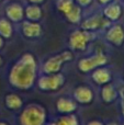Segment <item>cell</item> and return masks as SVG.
I'll return each mask as SVG.
<instances>
[{
  "mask_svg": "<svg viewBox=\"0 0 124 125\" xmlns=\"http://www.w3.org/2000/svg\"><path fill=\"white\" fill-rule=\"evenodd\" d=\"M109 125H116V124H114V123H111V124H109Z\"/></svg>",
  "mask_w": 124,
  "mask_h": 125,
  "instance_id": "31",
  "label": "cell"
},
{
  "mask_svg": "<svg viewBox=\"0 0 124 125\" xmlns=\"http://www.w3.org/2000/svg\"><path fill=\"white\" fill-rule=\"evenodd\" d=\"M110 23H111V21H109L107 18L103 17V14H94L83 20V22L81 23V29L96 32L98 30L110 26Z\"/></svg>",
  "mask_w": 124,
  "mask_h": 125,
  "instance_id": "7",
  "label": "cell"
},
{
  "mask_svg": "<svg viewBox=\"0 0 124 125\" xmlns=\"http://www.w3.org/2000/svg\"><path fill=\"white\" fill-rule=\"evenodd\" d=\"M75 3V0H57L56 1V8L59 12L66 13Z\"/></svg>",
  "mask_w": 124,
  "mask_h": 125,
  "instance_id": "21",
  "label": "cell"
},
{
  "mask_svg": "<svg viewBox=\"0 0 124 125\" xmlns=\"http://www.w3.org/2000/svg\"><path fill=\"white\" fill-rule=\"evenodd\" d=\"M65 76L61 73H46L39 78L37 87L42 91H55L64 86Z\"/></svg>",
  "mask_w": 124,
  "mask_h": 125,
  "instance_id": "4",
  "label": "cell"
},
{
  "mask_svg": "<svg viewBox=\"0 0 124 125\" xmlns=\"http://www.w3.org/2000/svg\"><path fill=\"white\" fill-rule=\"evenodd\" d=\"M87 125H104V124H103L101 121H97V120H96V121H91V122H89V123H88Z\"/></svg>",
  "mask_w": 124,
  "mask_h": 125,
  "instance_id": "24",
  "label": "cell"
},
{
  "mask_svg": "<svg viewBox=\"0 0 124 125\" xmlns=\"http://www.w3.org/2000/svg\"><path fill=\"white\" fill-rule=\"evenodd\" d=\"M3 45H4V39L1 36V35H0V50L3 47Z\"/></svg>",
  "mask_w": 124,
  "mask_h": 125,
  "instance_id": "27",
  "label": "cell"
},
{
  "mask_svg": "<svg viewBox=\"0 0 124 125\" xmlns=\"http://www.w3.org/2000/svg\"><path fill=\"white\" fill-rule=\"evenodd\" d=\"M45 121V110L37 104L26 106L20 115V125H44Z\"/></svg>",
  "mask_w": 124,
  "mask_h": 125,
  "instance_id": "2",
  "label": "cell"
},
{
  "mask_svg": "<svg viewBox=\"0 0 124 125\" xmlns=\"http://www.w3.org/2000/svg\"><path fill=\"white\" fill-rule=\"evenodd\" d=\"M22 33L28 39H36L42 34V25L39 22L23 21L22 22Z\"/></svg>",
  "mask_w": 124,
  "mask_h": 125,
  "instance_id": "10",
  "label": "cell"
},
{
  "mask_svg": "<svg viewBox=\"0 0 124 125\" xmlns=\"http://www.w3.org/2000/svg\"><path fill=\"white\" fill-rule=\"evenodd\" d=\"M13 28L10 20L8 19H0V35L3 39H10L12 36Z\"/></svg>",
  "mask_w": 124,
  "mask_h": 125,
  "instance_id": "19",
  "label": "cell"
},
{
  "mask_svg": "<svg viewBox=\"0 0 124 125\" xmlns=\"http://www.w3.org/2000/svg\"><path fill=\"white\" fill-rule=\"evenodd\" d=\"M43 12H42V9L39 4H29L25 9H24V17L29 20V21H34L37 22L41 20Z\"/></svg>",
  "mask_w": 124,
  "mask_h": 125,
  "instance_id": "17",
  "label": "cell"
},
{
  "mask_svg": "<svg viewBox=\"0 0 124 125\" xmlns=\"http://www.w3.org/2000/svg\"><path fill=\"white\" fill-rule=\"evenodd\" d=\"M55 123H56V125H79L77 116L76 115H72V113L70 114H66V116L61 117Z\"/></svg>",
  "mask_w": 124,
  "mask_h": 125,
  "instance_id": "20",
  "label": "cell"
},
{
  "mask_svg": "<svg viewBox=\"0 0 124 125\" xmlns=\"http://www.w3.org/2000/svg\"><path fill=\"white\" fill-rule=\"evenodd\" d=\"M121 15H122V8L120 4L113 2L105 4L103 9V17L107 18L109 21H116L121 18Z\"/></svg>",
  "mask_w": 124,
  "mask_h": 125,
  "instance_id": "14",
  "label": "cell"
},
{
  "mask_svg": "<svg viewBox=\"0 0 124 125\" xmlns=\"http://www.w3.org/2000/svg\"><path fill=\"white\" fill-rule=\"evenodd\" d=\"M65 18L67 19L68 22L72 24H77L79 22H81V19H83V10H81V7L78 6V4L75 2L74 6L69 9L66 13H64Z\"/></svg>",
  "mask_w": 124,
  "mask_h": 125,
  "instance_id": "16",
  "label": "cell"
},
{
  "mask_svg": "<svg viewBox=\"0 0 124 125\" xmlns=\"http://www.w3.org/2000/svg\"><path fill=\"white\" fill-rule=\"evenodd\" d=\"M4 103L6 106L10 110H20L23 105V101L22 99L15 93H9L6 95V99H4Z\"/></svg>",
  "mask_w": 124,
  "mask_h": 125,
  "instance_id": "18",
  "label": "cell"
},
{
  "mask_svg": "<svg viewBox=\"0 0 124 125\" xmlns=\"http://www.w3.org/2000/svg\"><path fill=\"white\" fill-rule=\"evenodd\" d=\"M75 2L78 6H80L81 8H86V7H89L91 4L92 0H75Z\"/></svg>",
  "mask_w": 124,
  "mask_h": 125,
  "instance_id": "23",
  "label": "cell"
},
{
  "mask_svg": "<svg viewBox=\"0 0 124 125\" xmlns=\"http://www.w3.org/2000/svg\"><path fill=\"white\" fill-rule=\"evenodd\" d=\"M74 57L72 53L70 51H65V52L61 53L58 55L52 56L51 58H48L47 61L44 62L43 65V71L45 73H59L63 67L64 62H70Z\"/></svg>",
  "mask_w": 124,
  "mask_h": 125,
  "instance_id": "5",
  "label": "cell"
},
{
  "mask_svg": "<svg viewBox=\"0 0 124 125\" xmlns=\"http://www.w3.org/2000/svg\"><path fill=\"white\" fill-rule=\"evenodd\" d=\"M0 1H2V0H0Z\"/></svg>",
  "mask_w": 124,
  "mask_h": 125,
  "instance_id": "32",
  "label": "cell"
},
{
  "mask_svg": "<svg viewBox=\"0 0 124 125\" xmlns=\"http://www.w3.org/2000/svg\"><path fill=\"white\" fill-rule=\"evenodd\" d=\"M101 97H102V100L105 103H112V102L115 101L116 98L119 97V92L113 84L108 82V83L102 86V89H101Z\"/></svg>",
  "mask_w": 124,
  "mask_h": 125,
  "instance_id": "15",
  "label": "cell"
},
{
  "mask_svg": "<svg viewBox=\"0 0 124 125\" xmlns=\"http://www.w3.org/2000/svg\"><path fill=\"white\" fill-rule=\"evenodd\" d=\"M1 65H2V57L0 56V67H1Z\"/></svg>",
  "mask_w": 124,
  "mask_h": 125,
  "instance_id": "29",
  "label": "cell"
},
{
  "mask_svg": "<svg viewBox=\"0 0 124 125\" xmlns=\"http://www.w3.org/2000/svg\"><path fill=\"white\" fill-rule=\"evenodd\" d=\"M91 78L99 86H103V84L108 83L111 81L112 79V73L107 67H98V68L92 70Z\"/></svg>",
  "mask_w": 124,
  "mask_h": 125,
  "instance_id": "11",
  "label": "cell"
},
{
  "mask_svg": "<svg viewBox=\"0 0 124 125\" xmlns=\"http://www.w3.org/2000/svg\"><path fill=\"white\" fill-rule=\"evenodd\" d=\"M36 79V61L30 53L23 54L9 73V82L12 87L26 90L33 87Z\"/></svg>",
  "mask_w": 124,
  "mask_h": 125,
  "instance_id": "1",
  "label": "cell"
},
{
  "mask_svg": "<svg viewBox=\"0 0 124 125\" xmlns=\"http://www.w3.org/2000/svg\"><path fill=\"white\" fill-rule=\"evenodd\" d=\"M96 33L87 30H75L69 36V47L74 51H85L89 42L93 41Z\"/></svg>",
  "mask_w": 124,
  "mask_h": 125,
  "instance_id": "3",
  "label": "cell"
},
{
  "mask_svg": "<svg viewBox=\"0 0 124 125\" xmlns=\"http://www.w3.org/2000/svg\"><path fill=\"white\" fill-rule=\"evenodd\" d=\"M0 125H8L6 122H0Z\"/></svg>",
  "mask_w": 124,
  "mask_h": 125,
  "instance_id": "28",
  "label": "cell"
},
{
  "mask_svg": "<svg viewBox=\"0 0 124 125\" xmlns=\"http://www.w3.org/2000/svg\"><path fill=\"white\" fill-rule=\"evenodd\" d=\"M44 1H45V0H29V2L33 3V4H41V3H43Z\"/></svg>",
  "mask_w": 124,
  "mask_h": 125,
  "instance_id": "25",
  "label": "cell"
},
{
  "mask_svg": "<svg viewBox=\"0 0 124 125\" xmlns=\"http://www.w3.org/2000/svg\"><path fill=\"white\" fill-rule=\"evenodd\" d=\"M74 99L77 103L89 104L93 101V92L87 86H79L74 90Z\"/></svg>",
  "mask_w": 124,
  "mask_h": 125,
  "instance_id": "9",
  "label": "cell"
},
{
  "mask_svg": "<svg viewBox=\"0 0 124 125\" xmlns=\"http://www.w3.org/2000/svg\"><path fill=\"white\" fill-rule=\"evenodd\" d=\"M56 109L62 114H70L77 110V102L68 98H59L56 102Z\"/></svg>",
  "mask_w": 124,
  "mask_h": 125,
  "instance_id": "13",
  "label": "cell"
},
{
  "mask_svg": "<svg viewBox=\"0 0 124 125\" xmlns=\"http://www.w3.org/2000/svg\"><path fill=\"white\" fill-rule=\"evenodd\" d=\"M50 125H56V123H55V122H54V123H51Z\"/></svg>",
  "mask_w": 124,
  "mask_h": 125,
  "instance_id": "30",
  "label": "cell"
},
{
  "mask_svg": "<svg viewBox=\"0 0 124 125\" xmlns=\"http://www.w3.org/2000/svg\"><path fill=\"white\" fill-rule=\"evenodd\" d=\"M6 14L11 22H21L24 18V9L20 3L13 2L6 8Z\"/></svg>",
  "mask_w": 124,
  "mask_h": 125,
  "instance_id": "12",
  "label": "cell"
},
{
  "mask_svg": "<svg viewBox=\"0 0 124 125\" xmlns=\"http://www.w3.org/2000/svg\"><path fill=\"white\" fill-rule=\"evenodd\" d=\"M119 95L121 98V108H122V113L124 115V84L121 86V88L119 89Z\"/></svg>",
  "mask_w": 124,
  "mask_h": 125,
  "instance_id": "22",
  "label": "cell"
},
{
  "mask_svg": "<svg viewBox=\"0 0 124 125\" xmlns=\"http://www.w3.org/2000/svg\"><path fill=\"white\" fill-rule=\"evenodd\" d=\"M105 39L109 43L115 46H121L124 43V29L121 24H113L109 26L105 34Z\"/></svg>",
  "mask_w": 124,
  "mask_h": 125,
  "instance_id": "8",
  "label": "cell"
},
{
  "mask_svg": "<svg viewBox=\"0 0 124 125\" xmlns=\"http://www.w3.org/2000/svg\"><path fill=\"white\" fill-rule=\"evenodd\" d=\"M99 1V3H101V4H108V3H110V2H112V0H98Z\"/></svg>",
  "mask_w": 124,
  "mask_h": 125,
  "instance_id": "26",
  "label": "cell"
},
{
  "mask_svg": "<svg viewBox=\"0 0 124 125\" xmlns=\"http://www.w3.org/2000/svg\"><path fill=\"white\" fill-rule=\"evenodd\" d=\"M108 62V57L103 53H97L86 58H81L78 62V69L81 73H89L98 67L104 66Z\"/></svg>",
  "mask_w": 124,
  "mask_h": 125,
  "instance_id": "6",
  "label": "cell"
}]
</instances>
